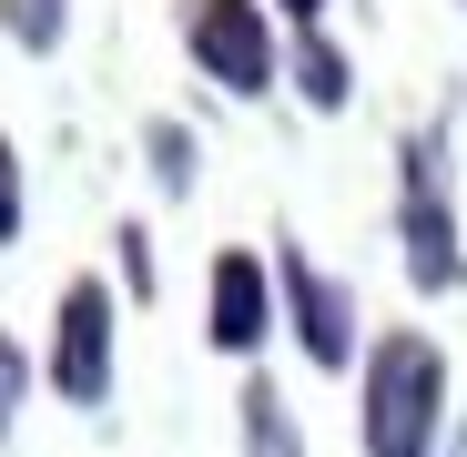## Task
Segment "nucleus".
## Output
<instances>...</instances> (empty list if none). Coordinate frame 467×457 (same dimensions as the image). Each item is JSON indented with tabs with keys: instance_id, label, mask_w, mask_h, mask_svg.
<instances>
[{
	"instance_id": "nucleus-1",
	"label": "nucleus",
	"mask_w": 467,
	"mask_h": 457,
	"mask_svg": "<svg viewBox=\"0 0 467 457\" xmlns=\"http://www.w3.org/2000/svg\"><path fill=\"white\" fill-rule=\"evenodd\" d=\"M447 407H457L447 346L417 326H386L356 366V447L366 457H437V437L457 427Z\"/></svg>"
},
{
	"instance_id": "nucleus-2",
	"label": "nucleus",
	"mask_w": 467,
	"mask_h": 457,
	"mask_svg": "<svg viewBox=\"0 0 467 457\" xmlns=\"http://www.w3.org/2000/svg\"><path fill=\"white\" fill-rule=\"evenodd\" d=\"M397 244H407V285L417 295H457L467 285V234H457V193H447V132H407L397 152Z\"/></svg>"
},
{
	"instance_id": "nucleus-3",
	"label": "nucleus",
	"mask_w": 467,
	"mask_h": 457,
	"mask_svg": "<svg viewBox=\"0 0 467 457\" xmlns=\"http://www.w3.org/2000/svg\"><path fill=\"white\" fill-rule=\"evenodd\" d=\"M183 51H193V71H203V82H223L234 102L275 92V71H285L265 0H183Z\"/></svg>"
},
{
	"instance_id": "nucleus-4",
	"label": "nucleus",
	"mask_w": 467,
	"mask_h": 457,
	"mask_svg": "<svg viewBox=\"0 0 467 457\" xmlns=\"http://www.w3.org/2000/svg\"><path fill=\"white\" fill-rule=\"evenodd\" d=\"M275 305H285V326H295V346L316 356V366H366V316H356V285L346 275H326L316 254H275Z\"/></svg>"
},
{
	"instance_id": "nucleus-5",
	"label": "nucleus",
	"mask_w": 467,
	"mask_h": 457,
	"mask_svg": "<svg viewBox=\"0 0 467 457\" xmlns=\"http://www.w3.org/2000/svg\"><path fill=\"white\" fill-rule=\"evenodd\" d=\"M51 397L61 407H102L112 397V285L102 275L61 285V316H51Z\"/></svg>"
},
{
	"instance_id": "nucleus-6",
	"label": "nucleus",
	"mask_w": 467,
	"mask_h": 457,
	"mask_svg": "<svg viewBox=\"0 0 467 457\" xmlns=\"http://www.w3.org/2000/svg\"><path fill=\"white\" fill-rule=\"evenodd\" d=\"M203 336H213V356H254L265 336H275V265L265 254H213V275H203Z\"/></svg>"
},
{
	"instance_id": "nucleus-7",
	"label": "nucleus",
	"mask_w": 467,
	"mask_h": 457,
	"mask_svg": "<svg viewBox=\"0 0 467 457\" xmlns=\"http://www.w3.org/2000/svg\"><path fill=\"white\" fill-rule=\"evenodd\" d=\"M295 92L316 102V112H346V102H356V61H346L326 31H295Z\"/></svg>"
},
{
	"instance_id": "nucleus-8",
	"label": "nucleus",
	"mask_w": 467,
	"mask_h": 457,
	"mask_svg": "<svg viewBox=\"0 0 467 457\" xmlns=\"http://www.w3.org/2000/svg\"><path fill=\"white\" fill-rule=\"evenodd\" d=\"M244 457H305V427H295V407H285V387H244Z\"/></svg>"
},
{
	"instance_id": "nucleus-9",
	"label": "nucleus",
	"mask_w": 467,
	"mask_h": 457,
	"mask_svg": "<svg viewBox=\"0 0 467 457\" xmlns=\"http://www.w3.org/2000/svg\"><path fill=\"white\" fill-rule=\"evenodd\" d=\"M0 31H11L21 51H51L71 31V0H0Z\"/></svg>"
},
{
	"instance_id": "nucleus-10",
	"label": "nucleus",
	"mask_w": 467,
	"mask_h": 457,
	"mask_svg": "<svg viewBox=\"0 0 467 457\" xmlns=\"http://www.w3.org/2000/svg\"><path fill=\"white\" fill-rule=\"evenodd\" d=\"M142 152H152V183H163V193H193V132L183 122H152Z\"/></svg>"
},
{
	"instance_id": "nucleus-11",
	"label": "nucleus",
	"mask_w": 467,
	"mask_h": 457,
	"mask_svg": "<svg viewBox=\"0 0 467 457\" xmlns=\"http://www.w3.org/2000/svg\"><path fill=\"white\" fill-rule=\"evenodd\" d=\"M21 407H31V346H21L11 326H0V437L21 427Z\"/></svg>"
},
{
	"instance_id": "nucleus-12",
	"label": "nucleus",
	"mask_w": 467,
	"mask_h": 457,
	"mask_svg": "<svg viewBox=\"0 0 467 457\" xmlns=\"http://www.w3.org/2000/svg\"><path fill=\"white\" fill-rule=\"evenodd\" d=\"M21 234V152H11V132H0V244Z\"/></svg>"
},
{
	"instance_id": "nucleus-13",
	"label": "nucleus",
	"mask_w": 467,
	"mask_h": 457,
	"mask_svg": "<svg viewBox=\"0 0 467 457\" xmlns=\"http://www.w3.org/2000/svg\"><path fill=\"white\" fill-rule=\"evenodd\" d=\"M112 244H122V285H132V295H152V244H142V223H122Z\"/></svg>"
},
{
	"instance_id": "nucleus-14",
	"label": "nucleus",
	"mask_w": 467,
	"mask_h": 457,
	"mask_svg": "<svg viewBox=\"0 0 467 457\" xmlns=\"http://www.w3.org/2000/svg\"><path fill=\"white\" fill-rule=\"evenodd\" d=\"M275 11H285L295 31H316V21H326V0H275Z\"/></svg>"
},
{
	"instance_id": "nucleus-15",
	"label": "nucleus",
	"mask_w": 467,
	"mask_h": 457,
	"mask_svg": "<svg viewBox=\"0 0 467 457\" xmlns=\"http://www.w3.org/2000/svg\"><path fill=\"white\" fill-rule=\"evenodd\" d=\"M437 457H467V407H457V427L437 437Z\"/></svg>"
},
{
	"instance_id": "nucleus-16",
	"label": "nucleus",
	"mask_w": 467,
	"mask_h": 457,
	"mask_svg": "<svg viewBox=\"0 0 467 457\" xmlns=\"http://www.w3.org/2000/svg\"><path fill=\"white\" fill-rule=\"evenodd\" d=\"M457 11H467V0H457Z\"/></svg>"
}]
</instances>
